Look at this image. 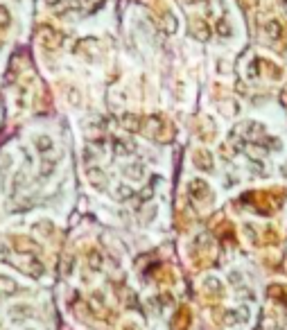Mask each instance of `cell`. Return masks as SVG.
<instances>
[{"instance_id":"6da1fadb","label":"cell","mask_w":287,"mask_h":330,"mask_svg":"<svg viewBox=\"0 0 287 330\" xmlns=\"http://www.w3.org/2000/svg\"><path fill=\"white\" fill-rule=\"evenodd\" d=\"M39 39L41 43L48 48V50H57V48H61V34L54 32L52 27H41V32H39Z\"/></svg>"},{"instance_id":"7a4b0ae2","label":"cell","mask_w":287,"mask_h":330,"mask_svg":"<svg viewBox=\"0 0 287 330\" xmlns=\"http://www.w3.org/2000/svg\"><path fill=\"white\" fill-rule=\"evenodd\" d=\"M192 161H195V165L199 167V170H203V172H213V170H215V167H213V156H210L208 149H195Z\"/></svg>"},{"instance_id":"3957f363","label":"cell","mask_w":287,"mask_h":330,"mask_svg":"<svg viewBox=\"0 0 287 330\" xmlns=\"http://www.w3.org/2000/svg\"><path fill=\"white\" fill-rule=\"evenodd\" d=\"M224 321H226L229 326L247 324L249 321V310L247 308H233V310H226L224 312Z\"/></svg>"},{"instance_id":"277c9868","label":"cell","mask_w":287,"mask_h":330,"mask_svg":"<svg viewBox=\"0 0 287 330\" xmlns=\"http://www.w3.org/2000/svg\"><path fill=\"white\" fill-rule=\"evenodd\" d=\"M188 192H190V197L192 199H203L206 195H208V183L206 181H202V179H192L188 183Z\"/></svg>"},{"instance_id":"5b68a950","label":"cell","mask_w":287,"mask_h":330,"mask_svg":"<svg viewBox=\"0 0 287 330\" xmlns=\"http://www.w3.org/2000/svg\"><path fill=\"white\" fill-rule=\"evenodd\" d=\"M120 122H122V127L127 132H140L143 129V118L138 113H124L120 118Z\"/></svg>"},{"instance_id":"8992f818","label":"cell","mask_w":287,"mask_h":330,"mask_svg":"<svg viewBox=\"0 0 287 330\" xmlns=\"http://www.w3.org/2000/svg\"><path fill=\"white\" fill-rule=\"evenodd\" d=\"M122 174L127 179H131V181H140V179L145 177V165L143 163H129L122 167Z\"/></svg>"},{"instance_id":"52a82bcc","label":"cell","mask_w":287,"mask_h":330,"mask_svg":"<svg viewBox=\"0 0 287 330\" xmlns=\"http://www.w3.org/2000/svg\"><path fill=\"white\" fill-rule=\"evenodd\" d=\"M86 174H88V181H91L98 190H104V188H106V174L100 170V167H88V172H86Z\"/></svg>"},{"instance_id":"ba28073f","label":"cell","mask_w":287,"mask_h":330,"mask_svg":"<svg viewBox=\"0 0 287 330\" xmlns=\"http://www.w3.org/2000/svg\"><path fill=\"white\" fill-rule=\"evenodd\" d=\"M113 152H116L118 156H129V154L136 152V147H134V143H129V140L113 138Z\"/></svg>"},{"instance_id":"9c48e42d","label":"cell","mask_w":287,"mask_h":330,"mask_svg":"<svg viewBox=\"0 0 287 330\" xmlns=\"http://www.w3.org/2000/svg\"><path fill=\"white\" fill-rule=\"evenodd\" d=\"M190 30H192V34H195L199 41H206L210 36V27L203 23L202 18H195L192 20V25H190Z\"/></svg>"},{"instance_id":"30bf717a","label":"cell","mask_w":287,"mask_h":330,"mask_svg":"<svg viewBox=\"0 0 287 330\" xmlns=\"http://www.w3.org/2000/svg\"><path fill=\"white\" fill-rule=\"evenodd\" d=\"M27 271H30L32 276H36V278H39V276H41V274H43V271H46V269H43V263H41L39 258H36V256H30V260H27Z\"/></svg>"},{"instance_id":"8fae6325","label":"cell","mask_w":287,"mask_h":330,"mask_svg":"<svg viewBox=\"0 0 287 330\" xmlns=\"http://www.w3.org/2000/svg\"><path fill=\"white\" fill-rule=\"evenodd\" d=\"M116 197L120 199V201H127V199H134V197H136V192H134V188H131V185L120 183V185L116 188Z\"/></svg>"},{"instance_id":"7c38bea8","label":"cell","mask_w":287,"mask_h":330,"mask_svg":"<svg viewBox=\"0 0 287 330\" xmlns=\"http://www.w3.org/2000/svg\"><path fill=\"white\" fill-rule=\"evenodd\" d=\"M265 32H267L269 39H281L283 30H281V25H278L276 20H267V23H265Z\"/></svg>"},{"instance_id":"4fadbf2b","label":"cell","mask_w":287,"mask_h":330,"mask_svg":"<svg viewBox=\"0 0 287 330\" xmlns=\"http://www.w3.org/2000/svg\"><path fill=\"white\" fill-rule=\"evenodd\" d=\"M34 145H36V149H39L41 154H46L52 149V138H48V136H36L34 138Z\"/></svg>"},{"instance_id":"5bb4252c","label":"cell","mask_w":287,"mask_h":330,"mask_svg":"<svg viewBox=\"0 0 287 330\" xmlns=\"http://www.w3.org/2000/svg\"><path fill=\"white\" fill-rule=\"evenodd\" d=\"M163 27H165V32H168V34H174V32H176V27H179V23H176L174 14H165V18H163Z\"/></svg>"},{"instance_id":"9a60e30c","label":"cell","mask_w":287,"mask_h":330,"mask_svg":"<svg viewBox=\"0 0 287 330\" xmlns=\"http://www.w3.org/2000/svg\"><path fill=\"white\" fill-rule=\"evenodd\" d=\"M203 287H206V290H213L215 294H219V292H222V283H219V280H217L215 276L203 278Z\"/></svg>"},{"instance_id":"2e32d148","label":"cell","mask_w":287,"mask_h":330,"mask_svg":"<svg viewBox=\"0 0 287 330\" xmlns=\"http://www.w3.org/2000/svg\"><path fill=\"white\" fill-rule=\"evenodd\" d=\"M88 267H91V269H102V256H100L98 251H91V253H88Z\"/></svg>"},{"instance_id":"e0dca14e","label":"cell","mask_w":287,"mask_h":330,"mask_svg":"<svg viewBox=\"0 0 287 330\" xmlns=\"http://www.w3.org/2000/svg\"><path fill=\"white\" fill-rule=\"evenodd\" d=\"M217 32L222 34L224 39H229L231 34H233V30H231V25H229V20H224V18L217 20Z\"/></svg>"},{"instance_id":"ac0fdd59","label":"cell","mask_w":287,"mask_h":330,"mask_svg":"<svg viewBox=\"0 0 287 330\" xmlns=\"http://www.w3.org/2000/svg\"><path fill=\"white\" fill-rule=\"evenodd\" d=\"M14 245H16V249L18 251H39V245H34V242H25V240H20V238H16L14 240Z\"/></svg>"},{"instance_id":"d6986e66","label":"cell","mask_w":287,"mask_h":330,"mask_svg":"<svg viewBox=\"0 0 287 330\" xmlns=\"http://www.w3.org/2000/svg\"><path fill=\"white\" fill-rule=\"evenodd\" d=\"M25 317H30V308H27V305H16L12 312V319L18 321V319H25Z\"/></svg>"},{"instance_id":"ffe728a7","label":"cell","mask_w":287,"mask_h":330,"mask_svg":"<svg viewBox=\"0 0 287 330\" xmlns=\"http://www.w3.org/2000/svg\"><path fill=\"white\" fill-rule=\"evenodd\" d=\"M152 195H154V185H145L143 190L138 192L136 197H138V201H140V204H143V201H150L152 199Z\"/></svg>"},{"instance_id":"44dd1931","label":"cell","mask_w":287,"mask_h":330,"mask_svg":"<svg viewBox=\"0 0 287 330\" xmlns=\"http://www.w3.org/2000/svg\"><path fill=\"white\" fill-rule=\"evenodd\" d=\"M7 27H9V12L0 5V32H5Z\"/></svg>"},{"instance_id":"7402d4cb","label":"cell","mask_w":287,"mask_h":330,"mask_svg":"<svg viewBox=\"0 0 287 330\" xmlns=\"http://www.w3.org/2000/svg\"><path fill=\"white\" fill-rule=\"evenodd\" d=\"M251 170H253L255 174H260V177H265V174H267L265 163H262V161H255V159H251Z\"/></svg>"},{"instance_id":"603a6c76","label":"cell","mask_w":287,"mask_h":330,"mask_svg":"<svg viewBox=\"0 0 287 330\" xmlns=\"http://www.w3.org/2000/svg\"><path fill=\"white\" fill-rule=\"evenodd\" d=\"M54 172V161H48V163H43V167H41V177H50Z\"/></svg>"},{"instance_id":"cb8c5ba5","label":"cell","mask_w":287,"mask_h":330,"mask_svg":"<svg viewBox=\"0 0 287 330\" xmlns=\"http://www.w3.org/2000/svg\"><path fill=\"white\" fill-rule=\"evenodd\" d=\"M2 287H5V290H16V285H14V280H9V278H2L0 276V290H2Z\"/></svg>"},{"instance_id":"d4e9b609","label":"cell","mask_w":287,"mask_h":330,"mask_svg":"<svg viewBox=\"0 0 287 330\" xmlns=\"http://www.w3.org/2000/svg\"><path fill=\"white\" fill-rule=\"evenodd\" d=\"M72 264H75V258H72V256H68V258H66V260H64V274H66V276H68V274H70V271H72Z\"/></svg>"},{"instance_id":"484cf974","label":"cell","mask_w":287,"mask_h":330,"mask_svg":"<svg viewBox=\"0 0 287 330\" xmlns=\"http://www.w3.org/2000/svg\"><path fill=\"white\" fill-rule=\"evenodd\" d=\"M231 283H242V276H237V271H231Z\"/></svg>"},{"instance_id":"4316f807","label":"cell","mask_w":287,"mask_h":330,"mask_svg":"<svg viewBox=\"0 0 287 330\" xmlns=\"http://www.w3.org/2000/svg\"><path fill=\"white\" fill-rule=\"evenodd\" d=\"M192 2H202V0H192Z\"/></svg>"},{"instance_id":"83f0119b","label":"cell","mask_w":287,"mask_h":330,"mask_svg":"<svg viewBox=\"0 0 287 330\" xmlns=\"http://www.w3.org/2000/svg\"><path fill=\"white\" fill-rule=\"evenodd\" d=\"M27 330H32V328H27Z\"/></svg>"}]
</instances>
